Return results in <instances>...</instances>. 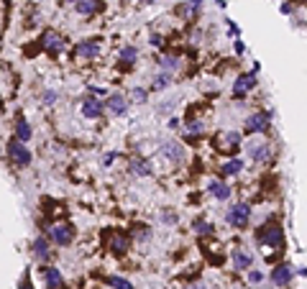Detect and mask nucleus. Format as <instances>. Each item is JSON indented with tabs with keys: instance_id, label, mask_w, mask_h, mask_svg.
I'll list each match as a JSON object with an SVG mask.
<instances>
[{
	"instance_id": "23",
	"label": "nucleus",
	"mask_w": 307,
	"mask_h": 289,
	"mask_svg": "<svg viewBox=\"0 0 307 289\" xmlns=\"http://www.w3.org/2000/svg\"><path fill=\"white\" fill-rule=\"evenodd\" d=\"M241 169H243L241 159H231V161H225V164H223V174H228V177H231V174H238Z\"/></svg>"
},
{
	"instance_id": "34",
	"label": "nucleus",
	"mask_w": 307,
	"mask_h": 289,
	"mask_svg": "<svg viewBox=\"0 0 307 289\" xmlns=\"http://www.w3.org/2000/svg\"><path fill=\"white\" fill-rule=\"evenodd\" d=\"M113 161H115V154H108V156L103 159V164H105V166H108V164H113Z\"/></svg>"
},
{
	"instance_id": "18",
	"label": "nucleus",
	"mask_w": 307,
	"mask_h": 289,
	"mask_svg": "<svg viewBox=\"0 0 307 289\" xmlns=\"http://www.w3.org/2000/svg\"><path fill=\"white\" fill-rule=\"evenodd\" d=\"M110 251H115V253H125V251H128V238L120 235V233H113V238H110Z\"/></svg>"
},
{
	"instance_id": "39",
	"label": "nucleus",
	"mask_w": 307,
	"mask_h": 289,
	"mask_svg": "<svg viewBox=\"0 0 307 289\" xmlns=\"http://www.w3.org/2000/svg\"><path fill=\"white\" fill-rule=\"evenodd\" d=\"M304 3H307V0H304Z\"/></svg>"
},
{
	"instance_id": "25",
	"label": "nucleus",
	"mask_w": 307,
	"mask_h": 289,
	"mask_svg": "<svg viewBox=\"0 0 307 289\" xmlns=\"http://www.w3.org/2000/svg\"><path fill=\"white\" fill-rule=\"evenodd\" d=\"M251 156H253L256 161L266 159V143H256V146H251Z\"/></svg>"
},
{
	"instance_id": "17",
	"label": "nucleus",
	"mask_w": 307,
	"mask_h": 289,
	"mask_svg": "<svg viewBox=\"0 0 307 289\" xmlns=\"http://www.w3.org/2000/svg\"><path fill=\"white\" fill-rule=\"evenodd\" d=\"M233 266H236L238 271L248 269V266H251V253H246V251L236 248V251H233Z\"/></svg>"
},
{
	"instance_id": "21",
	"label": "nucleus",
	"mask_w": 307,
	"mask_h": 289,
	"mask_svg": "<svg viewBox=\"0 0 307 289\" xmlns=\"http://www.w3.org/2000/svg\"><path fill=\"white\" fill-rule=\"evenodd\" d=\"M136 57H138V52H136L133 46H125V49L120 52V64H123V67H131V64L136 62Z\"/></svg>"
},
{
	"instance_id": "13",
	"label": "nucleus",
	"mask_w": 307,
	"mask_h": 289,
	"mask_svg": "<svg viewBox=\"0 0 307 289\" xmlns=\"http://www.w3.org/2000/svg\"><path fill=\"white\" fill-rule=\"evenodd\" d=\"M16 141H21V143H26V141H31V126H29V121L26 118H16Z\"/></svg>"
},
{
	"instance_id": "11",
	"label": "nucleus",
	"mask_w": 307,
	"mask_h": 289,
	"mask_svg": "<svg viewBox=\"0 0 307 289\" xmlns=\"http://www.w3.org/2000/svg\"><path fill=\"white\" fill-rule=\"evenodd\" d=\"M218 143H220L223 151H233V149H238L241 136H238L236 131H228V133H220V136H218Z\"/></svg>"
},
{
	"instance_id": "4",
	"label": "nucleus",
	"mask_w": 307,
	"mask_h": 289,
	"mask_svg": "<svg viewBox=\"0 0 307 289\" xmlns=\"http://www.w3.org/2000/svg\"><path fill=\"white\" fill-rule=\"evenodd\" d=\"M279 240H282V230H279V225H266V228L259 233V243H264V246H269V248H276Z\"/></svg>"
},
{
	"instance_id": "36",
	"label": "nucleus",
	"mask_w": 307,
	"mask_h": 289,
	"mask_svg": "<svg viewBox=\"0 0 307 289\" xmlns=\"http://www.w3.org/2000/svg\"><path fill=\"white\" fill-rule=\"evenodd\" d=\"M187 289H205V284H200V281H197V284H190Z\"/></svg>"
},
{
	"instance_id": "26",
	"label": "nucleus",
	"mask_w": 307,
	"mask_h": 289,
	"mask_svg": "<svg viewBox=\"0 0 307 289\" xmlns=\"http://www.w3.org/2000/svg\"><path fill=\"white\" fill-rule=\"evenodd\" d=\"M162 67H164L167 72H172V69L180 67V59H177V57H164V59H162Z\"/></svg>"
},
{
	"instance_id": "29",
	"label": "nucleus",
	"mask_w": 307,
	"mask_h": 289,
	"mask_svg": "<svg viewBox=\"0 0 307 289\" xmlns=\"http://www.w3.org/2000/svg\"><path fill=\"white\" fill-rule=\"evenodd\" d=\"M41 100H44V103H46V105H52V103H54V100H57V92H54V90H46V92H44V98H41Z\"/></svg>"
},
{
	"instance_id": "14",
	"label": "nucleus",
	"mask_w": 307,
	"mask_h": 289,
	"mask_svg": "<svg viewBox=\"0 0 307 289\" xmlns=\"http://www.w3.org/2000/svg\"><path fill=\"white\" fill-rule=\"evenodd\" d=\"M77 54L85 57V59H95L100 54V46L95 41H82V44H77Z\"/></svg>"
},
{
	"instance_id": "15",
	"label": "nucleus",
	"mask_w": 307,
	"mask_h": 289,
	"mask_svg": "<svg viewBox=\"0 0 307 289\" xmlns=\"http://www.w3.org/2000/svg\"><path fill=\"white\" fill-rule=\"evenodd\" d=\"M210 195L218 197V200H228L231 197V187L225 182H220V179H213L210 182Z\"/></svg>"
},
{
	"instance_id": "2",
	"label": "nucleus",
	"mask_w": 307,
	"mask_h": 289,
	"mask_svg": "<svg viewBox=\"0 0 307 289\" xmlns=\"http://www.w3.org/2000/svg\"><path fill=\"white\" fill-rule=\"evenodd\" d=\"M248 220H251V207H248L246 202H238V205L231 207V212H228V223H231L233 228H246Z\"/></svg>"
},
{
	"instance_id": "3",
	"label": "nucleus",
	"mask_w": 307,
	"mask_h": 289,
	"mask_svg": "<svg viewBox=\"0 0 307 289\" xmlns=\"http://www.w3.org/2000/svg\"><path fill=\"white\" fill-rule=\"evenodd\" d=\"M74 238V228L67 225V223H59V225H52V240L57 246H69Z\"/></svg>"
},
{
	"instance_id": "30",
	"label": "nucleus",
	"mask_w": 307,
	"mask_h": 289,
	"mask_svg": "<svg viewBox=\"0 0 307 289\" xmlns=\"http://www.w3.org/2000/svg\"><path fill=\"white\" fill-rule=\"evenodd\" d=\"M248 279H251V284H259V281L264 279V274H261V271H251V274H248Z\"/></svg>"
},
{
	"instance_id": "8",
	"label": "nucleus",
	"mask_w": 307,
	"mask_h": 289,
	"mask_svg": "<svg viewBox=\"0 0 307 289\" xmlns=\"http://www.w3.org/2000/svg\"><path fill=\"white\" fill-rule=\"evenodd\" d=\"M266 126H269V113H256V115H251V118L246 121V131H248V133L266 131Z\"/></svg>"
},
{
	"instance_id": "28",
	"label": "nucleus",
	"mask_w": 307,
	"mask_h": 289,
	"mask_svg": "<svg viewBox=\"0 0 307 289\" xmlns=\"http://www.w3.org/2000/svg\"><path fill=\"white\" fill-rule=\"evenodd\" d=\"M169 85V75H159L157 80H154V90H164Z\"/></svg>"
},
{
	"instance_id": "5",
	"label": "nucleus",
	"mask_w": 307,
	"mask_h": 289,
	"mask_svg": "<svg viewBox=\"0 0 307 289\" xmlns=\"http://www.w3.org/2000/svg\"><path fill=\"white\" fill-rule=\"evenodd\" d=\"M253 87H256V75H241V77L236 80L233 95H236V98H246V92L253 90Z\"/></svg>"
},
{
	"instance_id": "38",
	"label": "nucleus",
	"mask_w": 307,
	"mask_h": 289,
	"mask_svg": "<svg viewBox=\"0 0 307 289\" xmlns=\"http://www.w3.org/2000/svg\"><path fill=\"white\" fill-rule=\"evenodd\" d=\"M143 3H154V0H143Z\"/></svg>"
},
{
	"instance_id": "22",
	"label": "nucleus",
	"mask_w": 307,
	"mask_h": 289,
	"mask_svg": "<svg viewBox=\"0 0 307 289\" xmlns=\"http://www.w3.org/2000/svg\"><path fill=\"white\" fill-rule=\"evenodd\" d=\"M131 172H133V174H141V177H148V174H151V166H148L143 159H136V161H131Z\"/></svg>"
},
{
	"instance_id": "32",
	"label": "nucleus",
	"mask_w": 307,
	"mask_h": 289,
	"mask_svg": "<svg viewBox=\"0 0 307 289\" xmlns=\"http://www.w3.org/2000/svg\"><path fill=\"white\" fill-rule=\"evenodd\" d=\"M21 289H34V284L29 281V276H23V279H21Z\"/></svg>"
},
{
	"instance_id": "33",
	"label": "nucleus",
	"mask_w": 307,
	"mask_h": 289,
	"mask_svg": "<svg viewBox=\"0 0 307 289\" xmlns=\"http://www.w3.org/2000/svg\"><path fill=\"white\" fill-rule=\"evenodd\" d=\"M133 98H136V100H141V103H143V100H146V92H143V90H136V92H133Z\"/></svg>"
},
{
	"instance_id": "31",
	"label": "nucleus",
	"mask_w": 307,
	"mask_h": 289,
	"mask_svg": "<svg viewBox=\"0 0 307 289\" xmlns=\"http://www.w3.org/2000/svg\"><path fill=\"white\" fill-rule=\"evenodd\" d=\"M200 131H202V123H200V121L190 123V133H200Z\"/></svg>"
},
{
	"instance_id": "9",
	"label": "nucleus",
	"mask_w": 307,
	"mask_h": 289,
	"mask_svg": "<svg viewBox=\"0 0 307 289\" xmlns=\"http://www.w3.org/2000/svg\"><path fill=\"white\" fill-rule=\"evenodd\" d=\"M44 276H46V286H49V289H64V279H62V271H59V269L46 266V269H44Z\"/></svg>"
},
{
	"instance_id": "27",
	"label": "nucleus",
	"mask_w": 307,
	"mask_h": 289,
	"mask_svg": "<svg viewBox=\"0 0 307 289\" xmlns=\"http://www.w3.org/2000/svg\"><path fill=\"white\" fill-rule=\"evenodd\" d=\"M195 230H197L200 235H208V233H213V225L205 223V220H197V223H195Z\"/></svg>"
},
{
	"instance_id": "7",
	"label": "nucleus",
	"mask_w": 307,
	"mask_h": 289,
	"mask_svg": "<svg viewBox=\"0 0 307 289\" xmlns=\"http://www.w3.org/2000/svg\"><path fill=\"white\" fill-rule=\"evenodd\" d=\"M41 44H44V49H46V52H52V54H59V52L64 49V39H62L59 34H54V31L44 34Z\"/></svg>"
},
{
	"instance_id": "35",
	"label": "nucleus",
	"mask_w": 307,
	"mask_h": 289,
	"mask_svg": "<svg viewBox=\"0 0 307 289\" xmlns=\"http://www.w3.org/2000/svg\"><path fill=\"white\" fill-rule=\"evenodd\" d=\"M151 44L154 46H162V36H151Z\"/></svg>"
},
{
	"instance_id": "12",
	"label": "nucleus",
	"mask_w": 307,
	"mask_h": 289,
	"mask_svg": "<svg viewBox=\"0 0 307 289\" xmlns=\"http://www.w3.org/2000/svg\"><path fill=\"white\" fill-rule=\"evenodd\" d=\"M105 105L110 108V113H113V115H125V110H128L125 98H123V95H118V92H115V95H110Z\"/></svg>"
},
{
	"instance_id": "1",
	"label": "nucleus",
	"mask_w": 307,
	"mask_h": 289,
	"mask_svg": "<svg viewBox=\"0 0 307 289\" xmlns=\"http://www.w3.org/2000/svg\"><path fill=\"white\" fill-rule=\"evenodd\" d=\"M8 156H11V161L16 164V166H29L31 164V151L21 143V141H11L8 143Z\"/></svg>"
},
{
	"instance_id": "20",
	"label": "nucleus",
	"mask_w": 307,
	"mask_h": 289,
	"mask_svg": "<svg viewBox=\"0 0 307 289\" xmlns=\"http://www.w3.org/2000/svg\"><path fill=\"white\" fill-rule=\"evenodd\" d=\"M74 8H77V13H82V16H90V13L100 11V3H97V0H80V3H77Z\"/></svg>"
},
{
	"instance_id": "37",
	"label": "nucleus",
	"mask_w": 307,
	"mask_h": 289,
	"mask_svg": "<svg viewBox=\"0 0 307 289\" xmlns=\"http://www.w3.org/2000/svg\"><path fill=\"white\" fill-rule=\"evenodd\" d=\"M67 3H80V0H67Z\"/></svg>"
},
{
	"instance_id": "10",
	"label": "nucleus",
	"mask_w": 307,
	"mask_h": 289,
	"mask_svg": "<svg viewBox=\"0 0 307 289\" xmlns=\"http://www.w3.org/2000/svg\"><path fill=\"white\" fill-rule=\"evenodd\" d=\"M82 115H85V118H100V115H103V103L95 100V98H87V100L82 103Z\"/></svg>"
},
{
	"instance_id": "24",
	"label": "nucleus",
	"mask_w": 307,
	"mask_h": 289,
	"mask_svg": "<svg viewBox=\"0 0 307 289\" xmlns=\"http://www.w3.org/2000/svg\"><path fill=\"white\" fill-rule=\"evenodd\" d=\"M108 284H110L113 289H133V284H131L128 279H123V276H110Z\"/></svg>"
},
{
	"instance_id": "16",
	"label": "nucleus",
	"mask_w": 307,
	"mask_h": 289,
	"mask_svg": "<svg viewBox=\"0 0 307 289\" xmlns=\"http://www.w3.org/2000/svg\"><path fill=\"white\" fill-rule=\"evenodd\" d=\"M164 154H167V159L169 161H174V164H180L182 159H185V151H182V146L180 143H164Z\"/></svg>"
},
{
	"instance_id": "19",
	"label": "nucleus",
	"mask_w": 307,
	"mask_h": 289,
	"mask_svg": "<svg viewBox=\"0 0 307 289\" xmlns=\"http://www.w3.org/2000/svg\"><path fill=\"white\" fill-rule=\"evenodd\" d=\"M31 251H34L36 258H46V256H49V240H46V238H36V240L31 243Z\"/></svg>"
},
{
	"instance_id": "6",
	"label": "nucleus",
	"mask_w": 307,
	"mask_h": 289,
	"mask_svg": "<svg viewBox=\"0 0 307 289\" xmlns=\"http://www.w3.org/2000/svg\"><path fill=\"white\" fill-rule=\"evenodd\" d=\"M292 274H294V271H292L289 263H279V266L271 271V281H274L276 286H287V284L292 281Z\"/></svg>"
}]
</instances>
